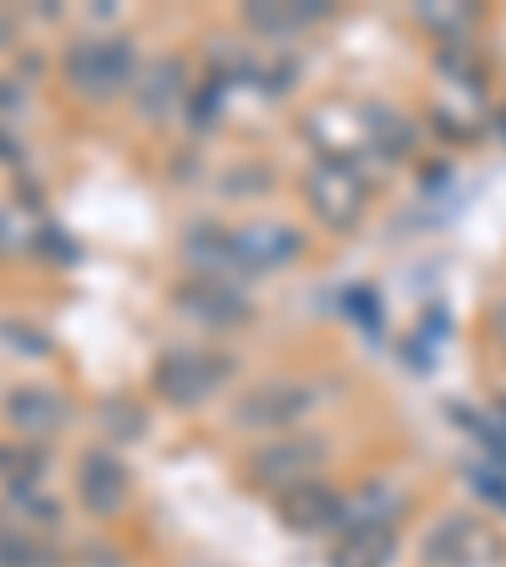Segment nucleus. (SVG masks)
<instances>
[{
    "label": "nucleus",
    "instance_id": "7",
    "mask_svg": "<svg viewBox=\"0 0 506 567\" xmlns=\"http://www.w3.org/2000/svg\"><path fill=\"white\" fill-rule=\"evenodd\" d=\"M496 557V537L472 517H446L425 537V567H482Z\"/></svg>",
    "mask_w": 506,
    "mask_h": 567
},
{
    "label": "nucleus",
    "instance_id": "14",
    "mask_svg": "<svg viewBox=\"0 0 506 567\" xmlns=\"http://www.w3.org/2000/svg\"><path fill=\"white\" fill-rule=\"evenodd\" d=\"M137 92V106L147 112V117H163L167 106L183 96V61H157V66L142 71V86H132Z\"/></svg>",
    "mask_w": 506,
    "mask_h": 567
},
{
    "label": "nucleus",
    "instance_id": "10",
    "mask_svg": "<svg viewBox=\"0 0 506 567\" xmlns=\"http://www.w3.org/2000/svg\"><path fill=\"white\" fill-rule=\"evenodd\" d=\"M228 244H234L238 269H279V264L299 259L304 238L283 224H244L228 234Z\"/></svg>",
    "mask_w": 506,
    "mask_h": 567
},
{
    "label": "nucleus",
    "instance_id": "1",
    "mask_svg": "<svg viewBox=\"0 0 506 567\" xmlns=\"http://www.w3.org/2000/svg\"><path fill=\"white\" fill-rule=\"evenodd\" d=\"M66 86L86 102H112L117 92L132 86V71H137V51H132L127 35H82L76 47H66Z\"/></svg>",
    "mask_w": 506,
    "mask_h": 567
},
{
    "label": "nucleus",
    "instance_id": "2",
    "mask_svg": "<svg viewBox=\"0 0 506 567\" xmlns=\"http://www.w3.org/2000/svg\"><path fill=\"white\" fill-rule=\"evenodd\" d=\"M234 370H238L234 354L183 344V350H167L153 365V385H157V395L173 405H203L208 395H218V385H224Z\"/></svg>",
    "mask_w": 506,
    "mask_h": 567
},
{
    "label": "nucleus",
    "instance_id": "8",
    "mask_svg": "<svg viewBox=\"0 0 506 567\" xmlns=\"http://www.w3.org/2000/svg\"><path fill=\"white\" fill-rule=\"evenodd\" d=\"M76 492H82V507L96 517H112V512L127 507L132 476L112 451H86L82 466H76Z\"/></svg>",
    "mask_w": 506,
    "mask_h": 567
},
{
    "label": "nucleus",
    "instance_id": "3",
    "mask_svg": "<svg viewBox=\"0 0 506 567\" xmlns=\"http://www.w3.org/2000/svg\"><path fill=\"white\" fill-rule=\"evenodd\" d=\"M304 198H309V208H314L319 224L344 234V228H354L360 218H365L370 188H365V177H360V167H354L350 157L324 153L304 177Z\"/></svg>",
    "mask_w": 506,
    "mask_h": 567
},
{
    "label": "nucleus",
    "instance_id": "17",
    "mask_svg": "<svg viewBox=\"0 0 506 567\" xmlns=\"http://www.w3.org/2000/svg\"><path fill=\"white\" fill-rule=\"evenodd\" d=\"M47 472V451L25 446H0V476L11 482V492H31V482Z\"/></svg>",
    "mask_w": 506,
    "mask_h": 567
},
{
    "label": "nucleus",
    "instance_id": "15",
    "mask_svg": "<svg viewBox=\"0 0 506 567\" xmlns=\"http://www.w3.org/2000/svg\"><path fill=\"white\" fill-rule=\"evenodd\" d=\"M0 567H56V553L41 527H0Z\"/></svg>",
    "mask_w": 506,
    "mask_h": 567
},
{
    "label": "nucleus",
    "instance_id": "11",
    "mask_svg": "<svg viewBox=\"0 0 506 567\" xmlns=\"http://www.w3.org/2000/svg\"><path fill=\"white\" fill-rule=\"evenodd\" d=\"M395 532L385 522H350L330 547V567H390Z\"/></svg>",
    "mask_w": 506,
    "mask_h": 567
},
{
    "label": "nucleus",
    "instance_id": "12",
    "mask_svg": "<svg viewBox=\"0 0 506 567\" xmlns=\"http://www.w3.org/2000/svg\"><path fill=\"white\" fill-rule=\"evenodd\" d=\"M6 415H11V425L25 431V436H51L66 421V401L47 385H16L6 395Z\"/></svg>",
    "mask_w": 506,
    "mask_h": 567
},
{
    "label": "nucleus",
    "instance_id": "9",
    "mask_svg": "<svg viewBox=\"0 0 506 567\" xmlns=\"http://www.w3.org/2000/svg\"><path fill=\"white\" fill-rule=\"evenodd\" d=\"M177 309L193 315L198 324H213V330H228V324H244L248 319V299L238 295L228 279H188L177 289Z\"/></svg>",
    "mask_w": 506,
    "mask_h": 567
},
{
    "label": "nucleus",
    "instance_id": "4",
    "mask_svg": "<svg viewBox=\"0 0 506 567\" xmlns=\"http://www.w3.org/2000/svg\"><path fill=\"white\" fill-rule=\"evenodd\" d=\"M319 390L304 385V380H259L254 390H244L234 421L248 425V431H283V425L304 421L314 411Z\"/></svg>",
    "mask_w": 506,
    "mask_h": 567
},
{
    "label": "nucleus",
    "instance_id": "16",
    "mask_svg": "<svg viewBox=\"0 0 506 567\" xmlns=\"http://www.w3.org/2000/svg\"><path fill=\"white\" fill-rule=\"evenodd\" d=\"M365 142H375L385 157H401V153H411L415 132H411L405 117H395V112H385V106H370L365 112Z\"/></svg>",
    "mask_w": 506,
    "mask_h": 567
},
{
    "label": "nucleus",
    "instance_id": "5",
    "mask_svg": "<svg viewBox=\"0 0 506 567\" xmlns=\"http://www.w3.org/2000/svg\"><path fill=\"white\" fill-rule=\"evenodd\" d=\"M324 451L330 446H324L319 436L269 441V446H259L254 456H248V476H254L259 486H269V492H289V486H299V482H314Z\"/></svg>",
    "mask_w": 506,
    "mask_h": 567
},
{
    "label": "nucleus",
    "instance_id": "6",
    "mask_svg": "<svg viewBox=\"0 0 506 567\" xmlns=\"http://www.w3.org/2000/svg\"><path fill=\"white\" fill-rule=\"evenodd\" d=\"M273 517L289 532H299V537H319V532H330L344 522V496L330 482H299L289 492H279Z\"/></svg>",
    "mask_w": 506,
    "mask_h": 567
},
{
    "label": "nucleus",
    "instance_id": "13",
    "mask_svg": "<svg viewBox=\"0 0 506 567\" xmlns=\"http://www.w3.org/2000/svg\"><path fill=\"white\" fill-rule=\"evenodd\" d=\"M330 16V6L324 0H289V6H279V0H254L244 11V21L254 25V31H269V35H289L299 31V25H314Z\"/></svg>",
    "mask_w": 506,
    "mask_h": 567
}]
</instances>
